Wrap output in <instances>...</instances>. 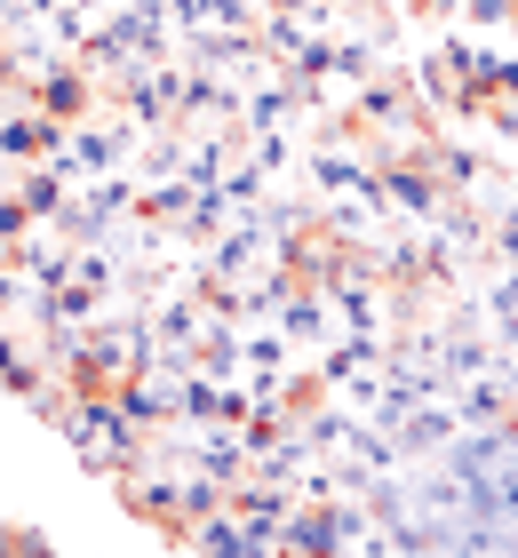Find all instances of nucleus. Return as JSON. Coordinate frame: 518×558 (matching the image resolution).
Segmentation results:
<instances>
[{"mask_svg": "<svg viewBox=\"0 0 518 558\" xmlns=\"http://www.w3.org/2000/svg\"><path fill=\"white\" fill-rule=\"evenodd\" d=\"M0 558H64L40 526H0Z\"/></svg>", "mask_w": 518, "mask_h": 558, "instance_id": "f257e3e1", "label": "nucleus"}, {"mask_svg": "<svg viewBox=\"0 0 518 558\" xmlns=\"http://www.w3.org/2000/svg\"><path fill=\"white\" fill-rule=\"evenodd\" d=\"M471 9H479V16H510V9H518V0H471Z\"/></svg>", "mask_w": 518, "mask_h": 558, "instance_id": "f03ea898", "label": "nucleus"}]
</instances>
